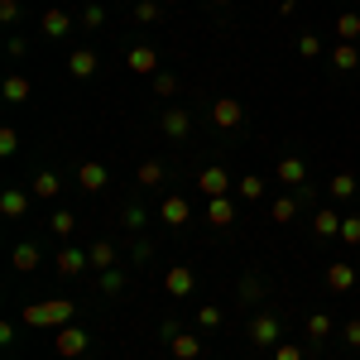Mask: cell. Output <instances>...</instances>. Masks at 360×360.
<instances>
[{
  "instance_id": "cell-1",
  "label": "cell",
  "mask_w": 360,
  "mask_h": 360,
  "mask_svg": "<svg viewBox=\"0 0 360 360\" xmlns=\"http://www.w3.org/2000/svg\"><path fill=\"white\" fill-rule=\"evenodd\" d=\"M72 317V303L68 298H58V303H34L25 307V322L29 327H44V322H68Z\"/></svg>"
},
{
  "instance_id": "cell-2",
  "label": "cell",
  "mask_w": 360,
  "mask_h": 360,
  "mask_svg": "<svg viewBox=\"0 0 360 360\" xmlns=\"http://www.w3.org/2000/svg\"><path fill=\"white\" fill-rule=\"evenodd\" d=\"M53 351H58V356H68V360L82 356V351H86V332H82V327H68V322H63V327H58V336H53Z\"/></svg>"
},
{
  "instance_id": "cell-3",
  "label": "cell",
  "mask_w": 360,
  "mask_h": 360,
  "mask_svg": "<svg viewBox=\"0 0 360 360\" xmlns=\"http://www.w3.org/2000/svg\"><path fill=\"white\" fill-rule=\"evenodd\" d=\"M231 183H236V178H231V173H226V168H202V173H197V188H202V193L207 197H226L231 193Z\"/></svg>"
},
{
  "instance_id": "cell-4",
  "label": "cell",
  "mask_w": 360,
  "mask_h": 360,
  "mask_svg": "<svg viewBox=\"0 0 360 360\" xmlns=\"http://www.w3.org/2000/svg\"><path fill=\"white\" fill-rule=\"evenodd\" d=\"M29 202H34V193H25V188H5V193H0V217H5V221H20V217L29 212Z\"/></svg>"
},
{
  "instance_id": "cell-5",
  "label": "cell",
  "mask_w": 360,
  "mask_h": 360,
  "mask_svg": "<svg viewBox=\"0 0 360 360\" xmlns=\"http://www.w3.org/2000/svg\"><path fill=\"white\" fill-rule=\"evenodd\" d=\"M250 341H255V346H278V317L274 312H259V317L250 322Z\"/></svg>"
},
{
  "instance_id": "cell-6",
  "label": "cell",
  "mask_w": 360,
  "mask_h": 360,
  "mask_svg": "<svg viewBox=\"0 0 360 360\" xmlns=\"http://www.w3.org/2000/svg\"><path fill=\"white\" fill-rule=\"evenodd\" d=\"M164 288H168V293H173V298H188V293H193V288H197L193 269H188V264H173V269H168V274H164Z\"/></svg>"
},
{
  "instance_id": "cell-7",
  "label": "cell",
  "mask_w": 360,
  "mask_h": 360,
  "mask_svg": "<svg viewBox=\"0 0 360 360\" xmlns=\"http://www.w3.org/2000/svg\"><path fill=\"white\" fill-rule=\"evenodd\" d=\"M125 63H130V72H139V77H149V72L159 68V53H154L149 44H135V49L125 53Z\"/></svg>"
},
{
  "instance_id": "cell-8",
  "label": "cell",
  "mask_w": 360,
  "mask_h": 360,
  "mask_svg": "<svg viewBox=\"0 0 360 360\" xmlns=\"http://www.w3.org/2000/svg\"><path fill=\"white\" fill-rule=\"evenodd\" d=\"M39 29H44V39H63V34L72 29V15L53 5V10H44V20H39Z\"/></svg>"
},
{
  "instance_id": "cell-9",
  "label": "cell",
  "mask_w": 360,
  "mask_h": 360,
  "mask_svg": "<svg viewBox=\"0 0 360 360\" xmlns=\"http://www.w3.org/2000/svg\"><path fill=\"white\" fill-rule=\"evenodd\" d=\"M212 120H217L221 130H236V125L245 120V111H240V101H231V96H221V101L212 106Z\"/></svg>"
},
{
  "instance_id": "cell-10",
  "label": "cell",
  "mask_w": 360,
  "mask_h": 360,
  "mask_svg": "<svg viewBox=\"0 0 360 360\" xmlns=\"http://www.w3.org/2000/svg\"><path fill=\"white\" fill-rule=\"evenodd\" d=\"M86 264H91V255H82V250H72V245H63V250H58V274H63V278L82 274Z\"/></svg>"
},
{
  "instance_id": "cell-11",
  "label": "cell",
  "mask_w": 360,
  "mask_h": 360,
  "mask_svg": "<svg viewBox=\"0 0 360 360\" xmlns=\"http://www.w3.org/2000/svg\"><path fill=\"white\" fill-rule=\"evenodd\" d=\"M278 183L303 188V183H307V164H303V159H293V154H283V159H278Z\"/></svg>"
},
{
  "instance_id": "cell-12",
  "label": "cell",
  "mask_w": 360,
  "mask_h": 360,
  "mask_svg": "<svg viewBox=\"0 0 360 360\" xmlns=\"http://www.w3.org/2000/svg\"><path fill=\"white\" fill-rule=\"evenodd\" d=\"M77 188H86V193H101V188H106V164L86 159V164L77 168Z\"/></svg>"
},
{
  "instance_id": "cell-13",
  "label": "cell",
  "mask_w": 360,
  "mask_h": 360,
  "mask_svg": "<svg viewBox=\"0 0 360 360\" xmlns=\"http://www.w3.org/2000/svg\"><path fill=\"white\" fill-rule=\"evenodd\" d=\"M188 130H193V115L183 111V106H168V111H164V135L168 139H183Z\"/></svg>"
},
{
  "instance_id": "cell-14",
  "label": "cell",
  "mask_w": 360,
  "mask_h": 360,
  "mask_svg": "<svg viewBox=\"0 0 360 360\" xmlns=\"http://www.w3.org/2000/svg\"><path fill=\"white\" fill-rule=\"evenodd\" d=\"M159 217H164L168 226H183L188 217H193V207H188V197H164V207H159Z\"/></svg>"
},
{
  "instance_id": "cell-15",
  "label": "cell",
  "mask_w": 360,
  "mask_h": 360,
  "mask_svg": "<svg viewBox=\"0 0 360 360\" xmlns=\"http://www.w3.org/2000/svg\"><path fill=\"white\" fill-rule=\"evenodd\" d=\"M68 72H72L77 82H86V77L96 72V53H91V49H77V53L68 58Z\"/></svg>"
},
{
  "instance_id": "cell-16",
  "label": "cell",
  "mask_w": 360,
  "mask_h": 360,
  "mask_svg": "<svg viewBox=\"0 0 360 360\" xmlns=\"http://www.w3.org/2000/svg\"><path fill=\"white\" fill-rule=\"evenodd\" d=\"M312 231H317L322 240H332V236H341V217H336L332 207H322V212L312 217Z\"/></svg>"
},
{
  "instance_id": "cell-17",
  "label": "cell",
  "mask_w": 360,
  "mask_h": 360,
  "mask_svg": "<svg viewBox=\"0 0 360 360\" xmlns=\"http://www.w3.org/2000/svg\"><path fill=\"white\" fill-rule=\"evenodd\" d=\"M356 274H360V269H351V264H341V259H336L332 269H327V288H336V293H346V288L356 283Z\"/></svg>"
},
{
  "instance_id": "cell-18",
  "label": "cell",
  "mask_w": 360,
  "mask_h": 360,
  "mask_svg": "<svg viewBox=\"0 0 360 360\" xmlns=\"http://www.w3.org/2000/svg\"><path fill=\"white\" fill-rule=\"evenodd\" d=\"M207 221L212 226H231L236 221V207H231L226 197H212V202H207Z\"/></svg>"
},
{
  "instance_id": "cell-19",
  "label": "cell",
  "mask_w": 360,
  "mask_h": 360,
  "mask_svg": "<svg viewBox=\"0 0 360 360\" xmlns=\"http://www.w3.org/2000/svg\"><path fill=\"white\" fill-rule=\"evenodd\" d=\"M168 351H173L178 360H197V351H202V341H197V336H178V332H173V341H168Z\"/></svg>"
},
{
  "instance_id": "cell-20",
  "label": "cell",
  "mask_w": 360,
  "mask_h": 360,
  "mask_svg": "<svg viewBox=\"0 0 360 360\" xmlns=\"http://www.w3.org/2000/svg\"><path fill=\"white\" fill-rule=\"evenodd\" d=\"M5 101H29V77L25 72H10V77H5Z\"/></svg>"
},
{
  "instance_id": "cell-21",
  "label": "cell",
  "mask_w": 360,
  "mask_h": 360,
  "mask_svg": "<svg viewBox=\"0 0 360 360\" xmlns=\"http://www.w3.org/2000/svg\"><path fill=\"white\" fill-rule=\"evenodd\" d=\"M58 188H63V178H58V173H49V168H44V173H39V178H34V188H29V193H34V197H58Z\"/></svg>"
},
{
  "instance_id": "cell-22",
  "label": "cell",
  "mask_w": 360,
  "mask_h": 360,
  "mask_svg": "<svg viewBox=\"0 0 360 360\" xmlns=\"http://www.w3.org/2000/svg\"><path fill=\"white\" fill-rule=\"evenodd\" d=\"M86 255H91V264H96V269H115V245H111V240H96Z\"/></svg>"
},
{
  "instance_id": "cell-23",
  "label": "cell",
  "mask_w": 360,
  "mask_h": 360,
  "mask_svg": "<svg viewBox=\"0 0 360 360\" xmlns=\"http://www.w3.org/2000/svg\"><path fill=\"white\" fill-rule=\"evenodd\" d=\"M327 188H332V197H336V202H351V197H356V178H351V173H336V178L327 183Z\"/></svg>"
},
{
  "instance_id": "cell-24",
  "label": "cell",
  "mask_w": 360,
  "mask_h": 360,
  "mask_svg": "<svg viewBox=\"0 0 360 360\" xmlns=\"http://www.w3.org/2000/svg\"><path fill=\"white\" fill-rule=\"evenodd\" d=\"M236 193H240V202H259L264 197V183L250 173V178H236Z\"/></svg>"
},
{
  "instance_id": "cell-25",
  "label": "cell",
  "mask_w": 360,
  "mask_h": 360,
  "mask_svg": "<svg viewBox=\"0 0 360 360\" xmlns=\"http://www.w3.org/2000/svg\"><path fill=\"white\" fill-rule=\"evenodd\" d=\"M15 269H20V274H34V269H39V250L34 245H15Z\"/></svg>"
},
{
  "instance_id": "cell-26",
  "label": "cell",
  "mask_w": 360,
  "mask_h": 360,
  "mask_svg": "<svg viewBox=\"0 0 360 360\" xmlns=\"http://www.w3.org/2000/svg\"><path fill=\"white\" fill-rule=\"evenodd\" d=\"M49 231H53V236H63V240H68V236H72V231H77V217H72V212H53V217H49Z\"/></svg>"
},
{
  "instance_id": "cell-27",
  "label": "cell",
  "mask_w": 360,
  "mask_h": 360,
  "mask_svg": "<svg viewBox=\"0 0 360 360\" xmlns=\"http://www.w3.org/2000/svg\"><path fill=\"white\" fill-rule=\"evenodd\" d=\"M139 183H144V188H159V183H164V164H159V159H144V164H139Z\"/></svg>"
},
{
  "instance_id": "cell-28",
  "label": "cell",
  "mask_w": 360,
  "mask_h": 360,
  "mask_svg": "<svg viewBox=\"0 0 360 360\" xmlns=\"http://www.w3.org/2000/svg\"><path fill=\"white\" fill-rule=\"evenodd\" d=\"M307 336H312V341H327V336H332V317H327V312H312V317H307Z\"/></svg>"
},
{
  "instance_id": "cell-29",
  "label": "cell",
  "mask_w": 360,
  "mask_h": 360,
  "mask_svg": "<svg viewBox=\"0 0 360 360\" xmlns=\"http://www.w3.org/2000/svg\"><path fill=\"white\" fill-rule=\"evenodd\" d=\"M336 39H360V15H336Z\"/></svg>"
},
{
  "instance_id": "cell-30",
  "label": "cell",
  "mask_w": 360,
  "mask_h": 360,
  "mask_svg": "<svg viewBox=\"0 0 360 360\" xmlns=\"http://www.w3.org/2000/svg\"><path fill=\"white\" fill-rule=\"evenodd\" d=\"M332 63H336V72H351V68H356L360 58H356V49H351V44H341V49L332 53Z\"/></svg>"
},
{
  "instance_id": "cell-31",
  "label": "cell",
  "mask_w": 360,
  "mask_h": 360,
  "mask_svg": "<svg viewBox=\"0 0 360 360\" xmlns=\"http://www.w3.org/2000/svg\"><path fill=\"white\" fill-rule=\"evenodd\" d=\"M336 240H346V245H360V217H341V236Z\"/></svg>"
},
{
  "instance_id": "cell-32",
  "label": "cell",
  "mask_w": 360,
  "mask_h": 360,
  "mask_svg": "<svg viewBox=\"0 0 360 360\" xmlns=\"http://www.w3.org/2000/svg\"><path fill=\"white\" fill-rule=\"evenodd\" d=\"M125 288V274L120 269H101V293H120Z\"/></svg>"
},
{
  "instance_id": "cell-33",
  "label": "cell",
  "mask_w": 360,
  "mask_h": 360,
  "mask_svg": "<svg viewBox=\"0 0 360 360\" xmlns=\"http://www.w3.org/2000/svg\"><path fill=\"white\" fill-rule=\"evenodd\" d=\"M135 20L139 25H154V20H159V5H154V0H135Z\"/></svg>"
},
{
  "instance_id": "cell-34",
  "label": "cell",
  "mask_w": 360,
  "mask_h": 360,
  "mask_svg": "<svg viewBox=\"0 0 360 360\" xmlns=\"http://www.w3.org/2000/svg\"><path fill=\"white\" fill-rule=\"evenodd\" d=\"M82 25L86 29H101V25H106V10H101V5H86V10H82Z\"/></svg>"
},
{
  "instance_id": "cell-35",
  "label": "cell",
  "mask_w": 360,
  "mask_h": 360,
  "mask_svg": "<svg viewBox=\"0 0 360 360\" xmlns=\"http://www.w3.org/2000/svg\"><path fill=\"white\" fill-rule=\"evenodd\" d=\"M298 53H303V58H317V53H322L317 34H298Z\"/></svg>"
},
{
  "instance_id": "cell-36",
  "label": "cell",
  "mask_w": 360,
  "mask_h": 360,
  "mask_svg": "<svg viewBox=\"0 0 360 360\" xmlns=\"http://www.w3.org/2000/svg\"><path fill=\"white\" fill-rule=\"evenodd\" d=\"M197 322H202V327H221V307H202V312H197Z\"/></svg>"
},
{
  "instance_id": "cell-37",
  "label": "cell",
  "mask_w": 360,
  "mask_h": 360,
  "mask_svg": "<svg viewBox=\"0 0 360 360\" xmlns=\"http://www.w3.org/2000/svg\"><path fill=\"white\" fill-rule=\"evenodd\" d=\"M15 149H20V135L5 125V130H0V154H15Z\"/></svg>"
},
{
  "instance_id": "cell-38",
  "label": "cell",
  "mask_w": 360,
  "mask_h": 360,
  "mask_svg": "<svg viewBox=\"0 0 360 360\" xmlns=\"http://www.w3.org/2000/svg\"><path fill=\"white\" fill-rule=\"evenodd\" d=\"M0 20L15 25V20H20V0H0Z\"/></svg>"
},
{
  "instance_id": "cell-39",
  "label": "cell",
  "mask_w": 360,
  "mask_h": 360,
  "mask_svg": "<svg viewBox=\"0 0 360 360\" xmlns=\"http://www.w3.org/2000/svg\"><path fill=\"white\" fill-rule=\"evenodd\" d=\"M274 360H303V351L293 341H283V346H274Z\"/></svg>"
},
{
  "instance_id": "cell-40",
  "label": "cell",
  "mask_w": 360,
  "mask_h": 360,
  "mask_svg": "<svg viewBox=\"0 0 360 360\" xmlns=\"http://www.w3.org/2000/svg\"><path fill=\"white\" fill-rule=\"evenodd\" d=\"M341 341H346V346H360V317H356V322H346V332H341Z\"/></svg>"
},
{
  "instance_id": "cell-41",
  "label": "cell",
  "mask_w": 360,
  "mask_h": 360,
  "mask_svg": "<svg viewBox=\"0 0 360 360\" xmlns=\"http://www.w3.org/2000/svg\"><path fill=\"white\" fill-rule=\"evenodd\" d=\"M125 226L139 231V226H144V212H139V207H125Z\"/></svg>"
},
{
  "instance_id": "cell-42",
  "label": "cell",
  "mask_w": 360,
  "mask_h": 360,
  "mask_svg": "<svg viewBox=\"0 0 360 360\" xmlns=\"http://www.w3.org/2000/svg\"><path fill=\"white\" fill-rule=\"evenodd\" d=\"M212 5H226V0H212Z\"/></svg>"
},
{
  "instance_id": "cell-43",
  "label": "cell",
  "mask_w": 360,
  "mask_h": 360,
  "mask_svg": "<svg viewBox=\"0 0 360 360\" xmlns=\"http://www.w3.org/2000/svg\"><path fill=\"white\" fill-rule=\"evenodd\" d=\"M356 269H360V264H356Z\"/></svg>"
}]
</instances>
